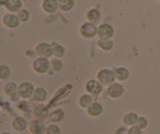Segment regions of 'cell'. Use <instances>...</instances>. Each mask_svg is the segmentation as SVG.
I'll return each mask as SVG.
<instances>
[{
  "label": "cell",
  "mask_w": 160,
  "mask_h": 134,
  "mask_svg": "<svg viewBox=\"0 0 160 134\" xmlns=\"http://www.w3.org/2000/svg\"><path fill=\"white\" fill-rule=\"evenodd\" d=\"M51 64H52V67L55 71H60L62 69V62L58 58H54L51 61Z\"/></svg>",
  "instance_id": "83f0119b"
},
{
  "label": "cell",
  "mask_w": 160,
  "mask_h": 134,
  "mask_svg": "<svg viewBox=\"0 0 160 134\" xmlns=\"http://www.w3.org/2000/svg\"><path fill=\"white\" fill-rule=\"evenodd\" d=\"M46 134H61V130H60L59 126L54 125V124H51V125H49L47 127Z\"/></svg>",
  "instance_id": "d4e9b609"
},
{
  "label": "cell",
  "mask_w": 160,
  "mask_h": 134,
  "mask_svg": "<svg viewBox=\"0 0 160 134\" xmlns=\"http://www.w3.org/2000/svg\"><path fill=\"white\" fill-rule=\"evenodd\" d=\"M43 129H44L43 124L37 120L32 122L31 125H30V132L32 134H42Z\"/></svg>",
  "instance_id": "d6986e66"
},
{
  "label": "cell",
  "mask_w": 160,
  "mask_h": 134,
  "mask_svg": "<svg viewBox=\"0 0 160 134\" xmlns=\"http://www.w3.org/2000/svg\"><path fill=\"white\" fill-rule=\"evenodd\" d=\"M36 53L41 57H50L53 55V47L47 43H40L36 46Z\"/></svg>",
  "instance_id": "5b68a950"
},
{
  "label": "cell",
  "mask_w": 160,
  "mask_h": 134,
  "mask_svg": "<svg viewBox=\"0 0 160 134\" xmlns=\"http://www.w3.org/2000/svg\"><path fill=\"white\" fill-rule=\"evenodd\" d=\"M86 16H87L88 21L92 23H98L100 21V19H101V14H100L98 9H95V8L90 9L87 12Z\"/></svg>",
  "instance_id": "4fadbf2b"
},
{
  "label": "cell",
  "mask_w": 160,
  "mask_h": 134,
  "mask_svg": "<svg viewBox=\"0 0 160 134\" xmlns=\"http://www.w3.org/2000/svg\"><path fill=\"white\" fill-rule=\"evenodd\" d=\"M1 134H11V133H8V132H2Z\"/></svg>",
  "instance_id": "4dcf8cb0"
},
{
  "label": "cell",
  "mask_w": 160,
  "mask_h": 134,
  "mask_svg": "<svg viewBox=\"0 0 160 134\" xmlns=\"http://www.w3.org/2000/svg\"><path fill=\"white\" fill-rule=\"evenodd\" d=\"M137 125H138L139 128L144 129L145 127L147 126V119L144 118V117H139L138 121H137Z\"/></svg>",
  "instance_id": "f1b7e54d"
},
{
  "label": "cell",
  "mask_w": 160,
  "mask_h": 134,
  "mask_svg": "<svg viewBox=\"0 0 160 134\" xmlns=\"http://www.w3.org/2000/svg\"><path fill=\"white\" fill-rule=\"evenodd\" d=\"M1 4L2 6H5L7 8V10L11 12L19 11V9L21 8V2H20V0H2Z\"/></svg>",
  "instance_id": "30bf717a"
},
{
  "label": "cell",
  "mask_w": 160,
  "mask_h": 134,
  "mask_svg": "<svg viewBox=\"0 0 160 134\" xmlns=\"http://www.w3.org/2000/svg\"><path fill=\"white\" fill-rule=\"evenodd\" d=\"M79 104L83 108H88L92 104V97L89 94H83L79 99Z\"/></svg>",
  "instance_id": "ffe728a7"
},
{
  "label": "cell",
  "mask_w": 160,
  "mask_h": 134,
  "mask_svg": "<svg viewBox=\"0 0 160 134\" xmlns=\"http://www.w3.org/2000/svg\"><path fill=\"white\" fill-rule=\"evenodd\" d=\"M17 16L20 19V21H23V22L27 21L28 19H29V17H30L29 12L27 10H25V9H22V10H20Z\"/></svg>",
  "instance_id": "484cf974"
},
{
  "label": "cell",
  "mask_w": 160,
  "mask_h": 134,
  "mask_svg": "<svg viewBox=\"0 0 160 134\" xmlns=\"http://www.w3.org/2000/svg\"><path fill=\"white\" fill-rule=\"evenodd\" d=\"M50 62L45 57H38L33 62V69L37 73H46L49 69Z\"/></svg>",
  "instance_id": "3957f363"
},
{
  "label": "cell",
  "mask_w": 160,
  "mask_h": 134,
  "mask_svg": "<svg viewBox=\"0 0 160 134\" xmlns=\"http://www.w3.org/2000/svg\"><path fill=\"white\" fill-rule=\"evenodd\" d=\"M87 92L93 95H98V94L102 91V84L99 81L94 80V79H90V80L86 83L85 85Z\"/></svg>",
  "instance_id": "8992f818"
},
{
  "label": "cell",
  "mask_w": 160,
  "mask_h": 134,
  "mask_svg": "<svg viewBox=\"0 0 160 134\" xmlns=\"http://www.w3.org/2000/svg\"><path fill=\"white\" fill-rule=\"evenodd\" d=\"M128 134H142L141 128H139L138 126H132L128 130Z\"/></svg>",
  "instance_id": "f546056e"
},
{
  "label": "cell",
  "mask_w": 160,
  "mask_h": 134,
  "mask_svg": "<svg viewBox=\"0 0 160 134\" xmlns=\"http://www.w3.org/2000/svg\"><path fill=\"white\" fill-rule=\"evenodd\" d=\"M2 22L4 25H6L9 28H16L19 26L20 19L14 14H6V15H4Z\"/></svg>",
  "instance_id": "9c48e42d"
},
{
  "label": "cell",
  "mask_w": 160,
  "mask_h": 134,
  "mask_svg": "<svg viewBox=\"0 0 160 134\" xmlns=\"http://www.w3.org/2000/svg\"><path fill=\"white\" fill-rule=\"evenodd\" d=\"M58 0H43L42 8L45 12L53 13L58 9Z\"/></svg>",
  "instance_id": "8fae6325"
},
{
  "label": "cell",
  "mask_w": 160,
  "mask_h": 134,
  "mask_svg": "<svg viewBox=\"0 0 160 134\" xmlns=\"http://www.w3.org/2000/svg\"><path fill=\"white\" fill-rule=\"evenodd\" d=\"M9 76H10V69L7 66L2 65L1 69H0V77H1V79H6Z\"/></svg>",
  "instance_id": "4316f807"
},
{
  "label": "cell",
  "mask_w": 160,
  "mask_h": 134,
  "mask_svg": "<svg viewBox=\"0 0 160 134\" xmlns=\"http://www.w3.org/2000/svg\"><path fill=\"white\" fill-rule=\"evenodd\" d=\"M138 116L136 113L134 112H129L127 114H125V115L123 116V122L125 125H134L135 123H137L138 121Z\"/></svg>",
  "instance_id": "9a60e30c"
},
{
  "label": "cell",
  "mask_w": 160,
  "mask_h": 134,
  "mask_svg": "<svg viewBox=\"0 0 160 134\" xmlns=\"http://www.w3.org/2000/svg\"><path fill=\"white\" fill-rule=\"evenodd\" d=\"M34 91H35L34 86L32 85L31 83H29V82L22 83L21 85L19 86V89H18L19 95L21 96V97H24V98L31 97L33 95Z\"/></svg>",
  "instance_id": "52a82bcc"
},
{
  "label": "cell",
  "mask_w": 160,
  "mask_h": 134,
  "mask_svg": "<svg viewBox=\"0 0 160 134\" xmlns=\"http://www.w3.org/2000/svg\"><path fill=\"white\" fill-rule=\"evenodd\" d=\"M88 114L92 117H97L99 115H101V113L103 111V107L99 102H92V104L87 108Z\"/></svg>",
  "instance_id": "7c38bea8"
},
{
  "label": "cell",
  "mask_w": 160,
  "mask_h": 134,
  "mask_svg": "<svg viewBox=\"0 0 160 134\" xmlns=\"http://www.w3.org/2000/svg\"><path fill=\"white\" fill-rule=\"evenodd\" d=\"M13 128L17 131H23L27 127V121L22 117H16L12 122Z\"/></svg>",
  "instance_id": "5bb4252c"
},
{
  "label": "cell",
  "mask_w": 160,
  "mask_h": 134,
  "mask_svg": "<svg viewBox=\"0 0 160 134\" xmlns=\"http://www.w3.org/2000/svg\"><path fill=\"white\" fill-rule=\"evenodd\" d=\"M113 34H114V29L110 24L104 23L98 27L97 35L99 36L100 39H109L113 36Z\"/></svg>",
  "instance_id": "277c9868"
},
{
  "label": "cell",
  "mask_w": 160,
  "mask_h": 134,
  "mask_svg": "<svg viewBox=\"0 0 160 134\" xmlns=\"http://www.w3.org/2000/svg\"><path fill=\"white\" fill-rule=\"evenodd\" d=\"M115 75H116V78L118 80L124 81L129 77V71L124 67H119L115 70Z\"/></svg>",
  "instance_id": "ac0fdd59"
},
{
  "label": "cell",
  "mask_w": 160,
  "mask_h": 134,
  "mask_svg": "<svg viewBox=\"0 0 160 134\" xmlns=\"http://www.w3.org/2000/svg\"><path fill=\"white\" fill-rule=\"evenodd\" d=\"M50 119L52 122H59L62 120V118L64 117V112L62 109H56L50 114Z\"/></svg>",
  "instance_id": "44dd1931"
},
{
  "label": "cell",
  "mask_w": 160,
  "mask_h": 134,
  "mask_svg": "<svg viewBox=\"0 0 160 134\" xmlns=\"http://www.w3.org/2000/svg\"><path fill=\"white\" fill-rule=\"evenodd\" d=\"M59 8L62 11H69L71 10L74 6V0H58Z\"/></svg>",
  "instance_id": "e0dca14e"
},
{
  "label": "cell",
  "mask_w": 160,
  "mask_h": 134,
  "mask_svg": "<svg viewBox=\"0 0 160 134\" xmlns=\"http://www.w3.org/2000/svg\"><path fill=\"white\" fill-rule=\"evenodd\" d=\"M97 44L101 49H103V50H107V51L113 47V42L111 40H109V39H100Z\"/></svg>",
  "instance_id": "7402d4cb"
},
{
  "label": "cell",
  "mask_w": 160,
  "mask_h": 134,
  "mask_svg": "<svg viewBox=\"0 0 160 134\" xmlns=\"http://www.w3.org/2000/svg\"><path fill=\"white\" fill-rule=\"evenodd\" d=\"M5 92L9 96H14L15 94H17V86L14 83H9L5 86Z\"/></svg>",
  "instance_id": "cb8c5ba5"
},
{
  "label": "cell",
  "mask_w": 160,
  "mask_h": 134,
  "mask_svg": "<svg viewBox=\"0 0 160 134\" xmlns=\"http://www.w3.org/2000/svg\"><path fill=\"white\" fill-rule=\"evenodd\" d=\"M65 50L64 47L61 46L60 44H53V55L57 58H60L64 55Z\"/></svg>",
  "instance_id": "603a6c76"
},
{
  "label": "cell",
  "mask_w": 160,
  "mask_h": 134,
  "mask_svg": "<svg viewBox=\"0 0 160 134\" xmlns=\"http://www.w3.org/2000/svg\"><path fill=\"white\" fill-rule=\"evenodd\" d=\"M123 92H124V87L119 83L110 84L107 89L108 95L111 98H119L123 94Z\"/></svg>",
  "instance_id": "ba28073f"
},
{
  "label": "cell",
  "mask_w": 160,
  "mask_h": 134,
  "mask_svg": "<svg viewBox=\"0 0 160 134\" xmlns=\"http://www.w3.org/2000/svg\"><path fill=\"white\" fill-rule=\"evenodd\" d=\"M98 28L95 25V23L92 22H85L82 24V26L80 27V33L84 38H93L97 34Z\"/></svg>",
  "instance_id": "7a4b0ae2"
},
{
  "label": "cell",
  "mask_w": 160,
  "mask_h": 134,
  "mask_svg": "<svg viewBox=\"0 0 160 134\" xmlns=\"http://www.w3.org/2000/svg\"><path fill=\"white\" fill-rule=\"evenodd\" d=\"M46 96H47V92L43 87H37L33 93V99L39 102L44 101L46 99Z\"/></svg>",
  "instance_id": "2e32d148"
},
{
  "label": "cell",
  "mask_w": 160,
  "mask_h": 134,
  "mask_svg": "<svg viewBox=\"0 0 160 134\" xmlns=\"http://www.w3.org/2000/svg\"><path fill=\"white\" fill-rule=\"evenodd\" d=\"M115 78H116L115 72L110 70V69H101V70L98 71V74H97L98 81L104 86L114 83Z\"/></svg>",
  "instance_id": "6da1fadb"
}]
</instances>
